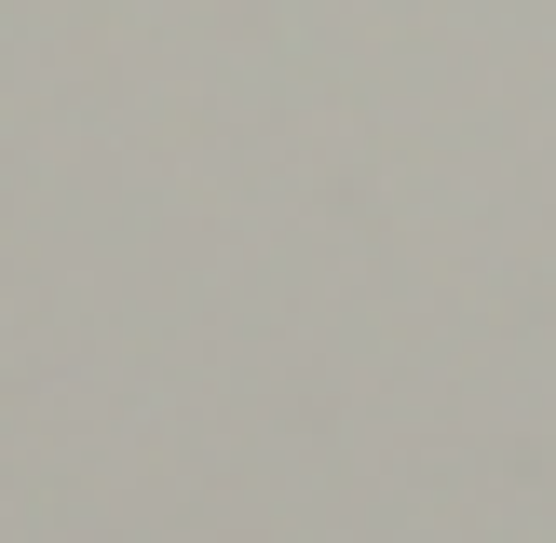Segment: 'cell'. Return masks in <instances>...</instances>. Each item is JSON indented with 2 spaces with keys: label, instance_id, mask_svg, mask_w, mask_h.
<instances>
[]
</instances>
